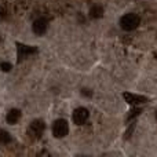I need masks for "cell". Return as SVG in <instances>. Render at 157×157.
I'll list each match as a JSON object with an SVG mask.
<instances>
[{
	"label": "cell",
	"mask_w": 157,
	"mask_h": 157,
	"mask_svg": "<svg viewBox=\"0 0 157 157\" xmlns=\"http://www.w3.org/2000/svg\"><path fill=\"white\" fill-rule=\"evenodd\" d=\"M139 22H141V18H139L136 14L134 13H128V14H124V15L120 18V26H121L123 30H134L138 28Z\"/></svg>",
	"instance_id": "1"
},
{
	"label": "cell",
	"mask_w": 157,
	"mask_h": 157,
	"mask_svg": "<svg viewBox=\"0 0 157 157\" xmlns=\"http://www.w3.org/2000/svg\"><path fill=\"white\" fill-rule=\"evenodd\" d=\"M69 132V124L65 119H58L52 124V135L55 138H63Z\"/></svg>",
	"instance_id": "2"
},
{
	"label": "cell",
	"mask_w": 157,
	"mask_h": 157,
	"mask_svg": "<svg viewBox=\"0 0 157 157\" xmlns=\"http://www.w3.org/2000/svg\"><path fill=\"white\" fill-rule=\"evenodd\" d=\"M90 117V112L87 110L86 108H77L76 110L73 112V116H72V119H73V123L77 125H81L84 124V123L88 120Z\"/></svg>",
	"instance_id": "3"
},
{
	"label": "cell",
	"mask_w": 157,
	"mask_h": 157,
	"mask_svg": "<svg viewBox=\"0 0 157 157\" xmlns=\"http://www.w3.org/2000/svg\"><path fill=\"white\" fill-rule=\"evenodd\" d=\"M123 98L127 101V103L130 105H144V103L147 102V98L144 97V95H138V94H132V92H124L123 94Z\"/></svg>",
	"instance_id": "4"
},
{
	"label": "cell",
	"mask_w": 157,
	"mask_h": 157,
	"mask_svg": "<svg viewBox=\"0 0 157 157\" xmlns=\"http://www.w3.org/2000/svg\"><path fill=\"white\" fill-rule=\"evenodd\" d=\"M47 28H48V22H47L46 18L36 19V21L33 22V25H32L33 32H35V35H37V36L44 35V33L47 32Z\"/></svg>",
	"instance_id": "5"
},
{
	"label": "cell",
	"mask_w": 157,
	"mask_h": 157,
	"mask_svg": "<svg viewBox=\"0 0 157 157\" xmlns=\"http://www.w3.org/2000/svg\"><path fill=\"white\" fill-rule=\"evenodd\" d=\"M17 50H18V58L19 59L25 58L26 55L36 54V52H37V48H36L35 46H25V44H21V43H17Z\"/></svg>",
	"instance_id": "6"
},
{
	"label": "cell",
	"mask_w": 157,
	"mask_h": 157,
	"mask_svg": "<svg viewBox=\"0 0 157 157\" xmlns=\"http://www.w3.org/2000/svg\"><path fill=\"white\" fill-rule=\"evenodd\" d=\"M44 128H46V125H44L43 120H35V121H32V124H30V131H32L36 136H39V138L41 136Z\"/></svg>",
	"instance_id": "7"
},
{
	"label": "cell",
	"mask_w": 157,
	"mask_h": 157,
	"mask_svg": "<svg viewBox=\"0 0 157 157\" xmlns=\"http://www.w3.org/2000/svg\"><path fill=\"white\" fill-rule=\"evenodd\" d=\"M19 119H21V110L19 109H11L7 113V117H6L8 124H15Z\"/></svg>",
	"instance_id": "8"
},
{
	"label": "cell",
	"mask_w": 157,
	"mask_h": 157,
	"mask_svg": "<svg viewBox=\"0 0 157 157\" xmlns=\"http://www.w3.org/2000/svg\"><path fill=\"white\" fill-rule=\"evenodd\" d=\"M103 15V7L102 6H94V7H91V10H90V17L94 19H98V18H102Z\"/></svg>",
	"instance_id": "9"
},
{
	"label": "cell",
	"mask_w": 157,
	"mask_h": 157,
	"mask_svg": "<svg viewBox=\"0 0 157 157\" xmlns=\"http://www.w3.org/2000/svg\"><path fill=\"white\" fill-rule=\"evenodd\" d=\"M11 142V135L8 131L6 130H0V144L6 145V144H10Z\"/></svg>",
	"instance_id": "10"
},
{
	"label": "cell",
	"mask_w": 157,
	"mask_h": 157,
	"mask_svg": "<svg viewBox=\"0 0 157 157\" xmlns=\"http://www.w3.org/2000/svg\"><path fill=\"white\" fill-rule=\"evenodd\" d=\"M142 112V109L141 108H134V109H131L130 110V114L127 116V121H131L132 119H135L136 116H139V113Z\"/></svg>",
	"instance_id": "11"
},
{
	"label": "cell",
	"mask_w": 157,
	"mask_h": 157,
	"mask_svg": "<svg viewBox=\"0 0 157 157\" xmlns=\"http://www.w3.org/2000/svg\"><path fill=\"white\" fill-rule=\"evenodd\" d=\"M134 130H135V121H132L130 125H128L127 131H125V136H124V138L125 139H130L131 135H132V132H134Z\"/></svg>",
	"instance_id": "12"
},
{
	"label": "cell",
	"mask_w": 157,
	"mask_h": 157,
	"mask_svg": "<svg viewBox=\"0 0 157 157\" xmlns=\"http://www.w3.org/2000/svg\"><path fill=\"white\" fill-rule=\"evenodd\" d=\"M11 68H13V66H11L10 62H2L0 63V69H2L3 72H10Z\"/></svg>",
	"instance_id": "13"
},
{
	"label": "cell",
	"mask_w": 157,
	"mask_h": 157,
	"mask_svg": "<svg viewBox=\"0 0 157 157\" xmlns=\"http://www.w3.org/2000/svg\"><path fill=\"white\" fill-rule=\"evenodd\" d=\"M81 94H84V95H86V97H91V95H92V92L90 91V90L84 88V90H81Z\"/></svg>",
	"instance_id": "14"
}]
</instances>
